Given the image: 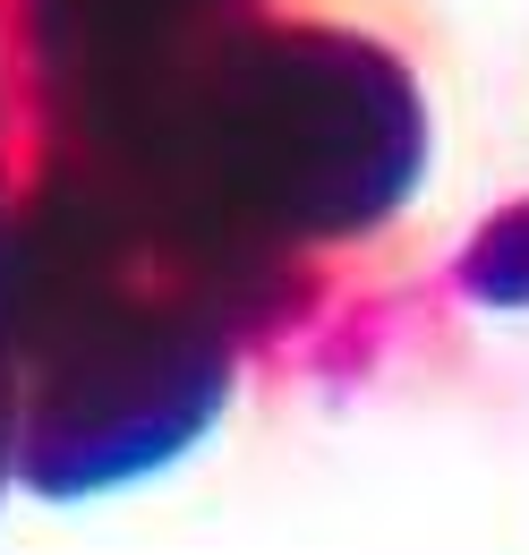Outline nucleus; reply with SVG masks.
Listing matches in <instances>:
<instances>
[{
	"mask_svg": "<svg viewBox=\"0 0 529 555\" xmlns=\"http://www.w3.org/2000/svg\"><path fill=\"white\" fill-rule=\"evenodd\" d=\"M248 325V291L385 231L427 180V103L393 43L341 17L240 9L112 138L52 154Z\"/></svg>",
	"mask_w": 529,
	"mask_h": 555,
	"instance_id": "f257e3e1",
	"label": "nucleus"
},
{
	"mask_svg": "<svg viewBox=\"0 0 529 555\" xmlns=\"http://www.w3.org/2000/svg\"><path fill=\"white\" fill-rule=\"evenodd\" d=\"M9 9H17L35 94L52 103V129L68 138L61 154H86L248 0H9Z\"/></svg>",
	"mask_w": 529,
	"mask_h": 555,
	"instance_id": "f03ea898",
	"label": "nucleus"
},
{
	"mask_svg": "<svg viewBox=\"0 0 529 555\" xmlns=\"http://www.w3.org/2000/svg\"><path fill=\"white\" fill-rule=\"evenodd\" d=\"M453 291H462L469 308L529 317V197L495 206L478 231H469V248L453 257Z\"/></svg>",
	"mask_w": 529,
	"mask_h": 555,
	"instance_id": "7ed1b4c3",
	"label": "nucleus"
},
{
	"mask_svg": "<svg viewBox=\"0 0 529 555\" xmlns=\"http://www.w3.org/2000/svg\"><path fill=\"white\" fill-rule=\"evenodd\" d=\"M17 197H26V171H17V138H9V61H0V231H9Z\"/></svg>",
	"mask_w": 529,
	"mask_h": 555,
	"instance_id": "20e7f679",
	"label": "nucleus"
},
{
	"mask_svg": "<svg viewBox=\"0 0 529 555\" xmlns=\"http://www.w3.org/2000/svg\"><path fill=\"white\" fill-rule=\"evenodd\" d=\"M17 479V359L0 343V487Z\"/></svg>",
	"mask_w": 529,
	"mask_h": 555,
	"instance_id": "39448f33",
	"label": "nucleus"
}]
</instances>
